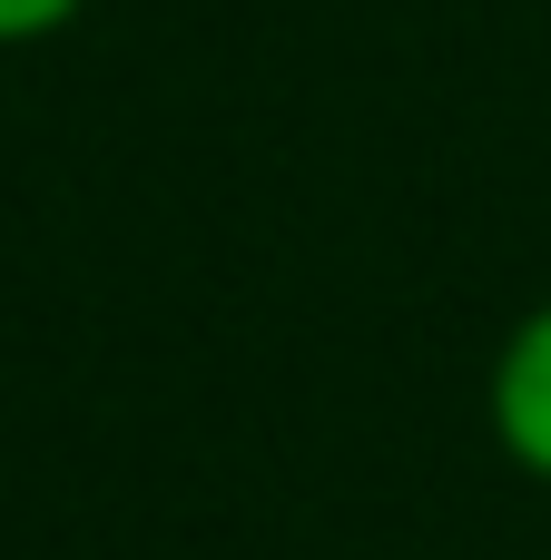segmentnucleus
I'll use <instances>...</instances> for the list:
<instances>
[{
  "label": "nucleus",
  "instance_id": "nucleus-1",
  "mask_svg": "<svg viewBox=\"0 0 551 560\" xmlns=\"http://www.w3.org/2000/svg\"><path fill=\"white\" fill-rule=\"evenodd\" d=\"M483 423H493V453L551 492V295L513 315V335L493 345V374H483Z\"/></svg>",
  "mask_w": 551,
  "mask_h": 560
},
{
  "label": "nucleus",
  "instance_id": "nucleus-2",
  "mask_svg": "<svg viewBox=\"0 0 551 560\" xmlns=\"http://www.w3.org/2000/svg\"><path fill=\"white\" fill-rule=\"evenodd\" d=\"M79 10H89V0H0V49H39V39H59Z\"/></svg>",
  "mask_w": 551,
  "mask_h": 560
}]
</instances>
